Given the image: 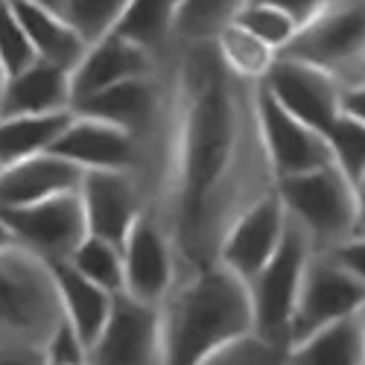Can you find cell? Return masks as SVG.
Returning a JSON list of instances; mask_svg holds the SVG:
<instances>
[{
	"instance_id": "obj_35",
	"label": "cell",
	"mask_w": 365,
	"mask_h": 365,
	"mask_svg": "<svg viewBox=\"0 0 365 365\" xmlns=\"http://www.w3.org/2000/svg\"><path fill=\"white\" fill-rule=\"evenodd\" d=\"M330 255L336 257L354 278H359V281L365 284V237H351V240H345L342 246H336Z\"/></svg>"
},
{
	"instance_id": "obj_17",
	"label": "cell",
	"mask_w": 365,
	"mask_h": 365,
	"mask_svg": "<svg viewBox=\"0 0 365 365\" xmlns=\"http://www.w3.org/2000/svg\"><path fill=\"white\" fill-rule=\"evenodd\" d=\"M164 62H158L155 56H149L146 50H140L123 38L106 36L97 44H88L76 68L71 71L73 103H79L91 94H100V91H106L117 82L158 73L164 68Z\"/></svg>"
},
{
	"instance_id": "obj_14",
	"label": "cell",
	"mask_w": 365,
	"mask_h": 365,
	"mask_svg": "<svg viewBox=\"0 0 365 365\" xmlns=\"http://www.w3.org/2000/svg\"><path fill=\"white\" fill-rule=\"evenodd\" d=\"M164 108H167L164 68L158 73H152V76L117 82V85L100 91V94H91V97L73 103V114L106 120V123L120 126V129L132 132L135 138L146 140L152 149H155V138H158L161 120H164Z\"/></svg>"
},
{
	"instance_id": "obj_27",
	"label": "cell",
	"mask_w": 365,
	"mask_h": 365,
	"mask_svg": "<svg viewBox=\"0 0 365 365\" xmlns=\"http://www.w3.org/2000/svg\"><path fill=\"white\" fill-rule=\"evenodd\" d=\"M65 263L91 284H97L114 295L123 292V257H120V246H114V242L85 234Z\"/></svg>"
},
{
	"instance_id": "obj_2",
	"label": "cell",
	"mask_w": 365,
	"mask_h": 365,
	"mask_svg": "<svg viewBox=\"0 0 365 365\" xmlns=\"http://www.w3.org/2000/svg\"><path fill=\"white\" fill-rule=\"evenodd\" d=\"M158 310L164 365H199L255 327L249 287L220 263L181 275Z\"/></svg>"
},
{
	"instance_id": "obj_32",
	"label": "cell",
	"mask_w": 365,
	"mask_h": 365,
	"mask_svg": "<svg viewBox=\"0 0 365 365\" xmlns=\"http://www.w3.org/2000/svg\"><path fill=\"white\" fill-rule=\"evenodd\" d=\"M33 62H36V50L12 9V0H0V68H4L9 79Z\"/></svg>"
},
{
	"instance_id": "obj_38",
	"label": "cell",
	"mask_w": 365,
	"mask_h": 365,
	"mask_svg": "<svg viewBox=\"0 0 365 365\" xmlns=\"http://www.w3.org/2000/svg\"><path fill=\"white\" fill-rule=\"evenodd\" d=\"M356 190V234L354 237H365V175L359 178Z\"/></svg>"
},
{
	"instance_id": "obj_8",
	"label": "cell",
	"mask_w": 365,
	"mask_h": 365,
	"mask_svg": "<svg viewBox=\"0 0 365 365\" xmlns=\"http://www.w3.org/2000/svg\"><path fill=\"white\" fill-rule=\"evenodd\" d=\"M0 225L15 246L36 255L47 266L65 263L88 234L79 193L53 196L24 207H4Z\"/></svg>"
},
{
	"instance_id": "obj_12",
	"label": "cell",
	"mask_w": 365,
	"mask_h": 365,
	"mask_svg": "<svg viewBox=\"0 0 365 365\" xmlns=\"http://www.w3.org/2000/svg\"><path fill=\"white\" fill-rule=\"evenodd\" d=\"M260 88L319 135H327L330 126L336 123V117L342 114V82L316 65L301 62V58L278 56V62L272 65Z\"/></svg>"
},
{
	"instance_id": "obj_3",
	"label": "cell",
	"mask_w": 365,
	"mask_h": 365,
	"mask_svg": "<svg viewBox=\"0 0 365 365\" xmlns=\"http://www.w3.org/2000/svg\"><path fill=\"white\" fill-rule=\"evenodd\" d=\"M62 322L50 266L15 242L0 249V339L44 345Z\"/></svg>"
},
{
	"instance_id": "obj_19",
	"label": "cell",
	"mask_w": 365,
	"mask_h": 365,
	"mask_svg": "<svg viewBox=\"0 0 365 365\" xmlns=\"http://www.w3.org/2000/svg\"><path fill=\"white\" fill-rule=\"evenodd\" d=\"M73 111L71 71L36 58L29 68L9 76L0 91V117Z\"/></svg>"
},
{
	"instance_id": "obj_42",
	"label": "cell",
	"mask_w": 365,
	"mask_h": 365,
	"mask_svg": "<svg viewBox=\"0 0 365 365\" xmlns=\"http://www.w3.org/2000/svg\"><path fill=\"white\" fill-rule=\"evenodd\" d=\"M354 82H365V65H362V71H359V76H356Z\"/></svg>"
},
{
	"instance_id": "obj_18",
	"label": "cell",
	"mask_w": 365,
	"mask_h": 365,
	"mask_svg": "<svg viewBox=\"0 0 365 365\" xmlns=\"http://www.w3.org/2000/svg\"><path fill=\"white\" fill-rule=\"evenodd\" d=\"M85 170L58 158L56 152L18 161L0 170V210L4 207H24L53 196L79 193Z\"/></svg>"
},
{
	"instance_id": "obj_41",
	"label": "cell",
	"mask_w": 365,
	"mask_h": 365,
	"mask_svg": "<svg viewBox=\"0 0 365 365\" xmlns=\"http://www.w3.org/2000/svg\"><path fill=\"white\" fill-rule=\"evenodd\" d=\"M359 324H362V336H365V307L359 310Z\"/></svg>"
},
{
	"instance_id": "obj_7",
	"label": "cell",
	"mask_w": 365,
	"mask_h": 365,
	"mask_svg": "<svg viewBox=\"0 0 365 365\" xmlns=\"http://www.w3.org/2000/svg\"><path fill=\"white\" fill-rule=\"evenodd\" d=\"M365 307V284L333 257L330 252H313L304 269L298 301L289 322V348L304 342L322 327L356 316Z\"/></svg>"
},
{
	"instance_id": "obj_11",
	"label": "cell",
	"mask_w": 365,
	"mask_h": 365,
	"mask_svg": "<svg viewBox=\"0 0 365 365\" xmlns=\"http://www.w3.org/2000/svg\"><path fill=\"white\" fill-rule=\"evenodd\" d=\"M88 362L91 365H164L161 310L117 292L103 333L88 345Z\"/></svg>"
},
{
	"instance_id": "obj_13",
	"label": "cell",
	"mask_w": 365,
	"mask_h": 365,
	"mask_svg": "<svg viewBox=\"0 0 365 365\" xmlns=\"http://www.w3.org/2000/svg\"><path fill=\"white\" fill-rule=\"evenodd\" d=\"M79 199L88 234L120 246L149 207V185L140 173L88 170L79 185Z\"/></svg>"
},
{
	"instance_id": "obj_45",
	"label": "cell",
	"mask_w": 365,
	"mask_h": 365,
	"mask_svg": "<svg viewBox=\"0 0 365 365\" xmlns=\"http://www.w3.org/2000/svg\"><path fill=\"white\" fill-rule=\"evenodd\" d=\"M289 365H292V362H289Z\"/></svg>"
},
{
	"instance_id": "obj_4",
	"label": "cell",
	"mask_w": 365,
	"mask_h": 365,
	"mask_svg": "<svg viewBox=\"0 0 365 365\" xmlns=\"http://www.w3.org/2000/svg\"><path fill=\"white\" fill-rule=\"evenodd\" d=\"M275 193L313 252H333L356 234V190L336 164L281 178Z\"/></svg>"
},
{
	"instance_id": "obj_31",
	"label": "cell",
	"mask_w": 365,
	"mask_h": 365,
	"mask_svg": "<svg viewBox=\"0 0 365 365\" xmlns=\"http://www.w3.org/2000/svg\"><path fill=\"white\" fill-rule=\"evenodd\" d=\"M199 365H289V351L260 339L257 333H246L205 356Z\"/></svg>"
},
{
	"instance_id": "obj_25",
	"label": "cell",
	"mask_w": 365,
	"mask_h": 365,
	"mask_svg": "<svg viewBox=\"0 0 365 365\" xmlns=\"http://www.w3.org/2000/svg\"><path fill=\"white\" fill-rule=\"evenodd\" d=\"M214 47L222 58V65L240 76V79H246V82H255L260 85L266 79V73L272 71V65L278 62V56L266 41H260L257 36H252L246 26H240V24H228L222 33L214 38Z\"/></svg>"
},
{
	"instance_id": "obj_5",
	"label": "cell",
	"mask_w": 365,
	"mask_h": 365,
	"mask_svg": "<svg viewBox=\"0 0 365 365\" xmlns=\"http://www.w3.org/2000/svg\"><path fill=\"white\" fill-rule=\"evenodd\" d=\"M310 257H313V242L289 220L275 257H272L260 269V275L249 284L252 319H255L252 333H257L260 339L281 345L287 351H289L292 310H295L301 278H304V269H307Z\"/></svg>"
},
{
	"instance_id": "obj_34",
	"label": "cell",
	"mask_w": 365,
	"mask_h": 365,
	"mask_svg": "<svg viewBox=\"0 0 365 365\" xmlns=\"http://www.w3.org/2000/svg\"><path fill=\"white\" fill-rule=\"evenodd\" d=\"M0 365H44V345L0 339Z\"/></svg>"
},
{
	"instance_id": "obj_1",
	"label": "cell",
	"mask_w": 365,
	"mask_h": 365,
	"mask_svg": "<svg viewBox=\"0 0 365 365\" xmlns=\"http://www.w3.org/2000/svg\"><path fill=\"white\" fill-rule=\"evenodd\" d=\"M155 138L149 210L173 240L181 275L214 266L231 225L275 190L257 88L234 76L214 41H175Z\"/></svg>"
},
{
	"instance_id": "obj_44",
	"label": "cell",
	"mask_w": 365,
	"mask_h": 365,
	"mask_svg": "<svg viewBox=\"0 0 365 365\" xmlns=\"http://www.w3.org/2000/svg\"><path fill=\"white\" fill-rule=\"evenodd\" d=\"M175 4H181V0H175Z\"/></svg>"
},
{
	"instance_id": "obj_10",
	"label": "cell",
	"mask_w": 365,
	"mask_h": 365,
	"mask_svg": "<svg viewBox=\"0 0 365 365\" xmlns=\"http://www.w3.org/2000/svg\"><path fill=\"white\" fill-rule=\"evenodd\" d=\"M120 257H123V295L161 307L178 284L181 269L170 234L149 207L120 242Z\"/></svg>"
},
{
	"instance_id": "obj_43",
	"label": "cell",
	"mask_w": 365,
	"mask_h": 365,
	"mask_svg": "<svg viewBox=\"0 0 365 365\" xmlns=\"http://www.w3.org/2000/svg\"><path fill=\"white\" fill-rule=\"evenodd\" d=\"M4 82H6V73H4V68H0V91H4Z\"/></svg>"
},
{
	"instance_id": "obj_16",
	"label": "cell",
	"mask_w": 365,
	"mask_h": 365,
	"mask_svg": "<svg viewBox=\"0 0 365 365\" xmlns=\"http://www.w3.org/2000/svg\"><path fill=\"white\" fill-rule=\"evenodd\" d=\"M257 108H260L263 146L272 173H275V181L333 164L324 135L304 126L278 100H272L263 88H257Z\"/></svg>"
},
{
	"instance_id": "obj_30",
	"label": "cell",
	"mask_w": 365,
	"mask_h": 365,
	"mask_svg": "<svg viewBox=\"0 0 365 365\" xmlns=\"http://www.w3.org/2000/svg\"><path fill=\"white\" fill-rule=\"evenodd\" d=\"M234 24L246 26L252 36H257L260 41H266L275 53H284L289 47V41L295 38V33L301 29L298 21L289 18L284 9L260 4V0H252V4L242 6V12L234 18Z\"/></svg>"
},
{
	"instance_id": "obj_9",
	"label": "cell",
	"mask_w": 365,
	"mask_h": 365,
	"mask_svg": "<svg viewBox=\"0 0 365 365\" xmlns=\"http://www.w3.org/2000/svg\"><path fill=\"white\" fill-rule=\"evenodd\" d=\"M58 158L76 164L79 170H117V173H140L152 178V161H155V149L146 140L135 138L132 132L111 126L106 120L73 114V120L58 135L53 149Z\"/></svg>"
},
{
	"instance_id": "obj_15",
	"label": "cell",
	"mask_w": 365,
	"mask_h": 365,
	"mask_svg": "<svg viewBox=\"0 0 365 365\" xmlns=\"http://www.w3.org/2000/svg\"><path fill=\"white\" fill-rule=\"evenodd\" d=\"M287 222H289L287 210H284L278 193L272 190L231 225V231L225 234L222 246H220L217 263L225 266L228 272H234V275L249 287L260 275V269L275 257L281 240L287 234Z\"/></svg>"
},
{
	"instance_id": "obj_24",
	"label": "cell",
	"mask_w": 365,
	"mask_h": 365,
	"mask_svg": "<svg viewBox=\"0 0 365 365\" xmlns=\"http://www.w3.org/2000/svg\"><path fill=\"white\" fill-rule=\"evenodd\" d=\"M292 365H365V336L359 313L333 322L289 348Z\"/></svg>"
},
{
	"instance_id": "obj_22",
	"label": "cell",
	"mask_w": 365,
	"mask_h": 365,
	"mask_svg": "<svg viewBox=\"0 0 365 365\" xmlns=\"http://www.w3.org/2000/svg\"><path fill=\"white\" fill-rule=\"evenodd\" d=\"M175 0H129L120 21L114 24L111 36L123 38L158 62L173 53L175 47Z\"/></svg>"
},
{
	"instance_id": "obj_23",
	"label": "cell",
	"mask_w": 365,
	"mask_h": 365,
	"mask_svg": "<svg viewBox=\"0 0 365 365\" xmlns=\"http://www.w3.org/2000/svg\"><path fill=\"white\" fill-rule=\"evenodd\" d=\"M71 120L73 111L0 117V170L50 152Z\"/></svg>"
},
{
	"instance_id": "obj_37",
	"label": "cell",
	"mask_w": 365,
	"mask_h": 365,
	"mask_svg": "<svg viewBox=\"0 0 365 365\" xmlns=\"http://www.w3.org/2000/svg\"><path fill=\"white\" fill-rule=\"evenodd\" d=\"M339 111L345 117L359 120V123L365 126V82H348V85H342Z\"/></svg>"
},
{
	"instance_id": "obj_29",
	"label": "cell",
	"mask_w": 365,
	"mask_h": 365,
	"mask_svg": "<svg viewBox=\"0 0 365 365\" xmlns=\"http://www.w3.org/2000/svg\"><path fill=\"white\" fill-rule=\"evenodd\" d=\"M126 4L129 0H68L62 18L76 29L85 44H97L100 38L111 36Z\"/></svg>"
},
{
	"instance_id": "obj_36",
	"label": "cell",
	"mask_w": 365,
	"mask_h": 365,
	"mask_svg": "<svg viewBox=\"0 0 365 365\" xmlns=\"http://www.w3.org/2000/svg\"><path fill=\"white\" fill-rule=\"evenodd\" d=\"M260 4H269V6L284 9L289 18L298 21V26H304L307 21H313L322 9H327L333 0H260Z\"/></svg>"
},
{
	"instance_id": "obj_21",
	"label": "cell",
	"mask_w": 365,
	"mask_h": 365,
	"mask_svg": "<svg viewBox=\"0 0 365 365\" xmlns=\"http://www.w3.org/2000/svg\"><path fill=\"white\" fill-rule=\"evenodd\" d=\"M12 9L24 26L29 44L36 50V58L58 65V68H68V71L76 68L88 44L76 36V29L62 15L29 4V0H12Z\"/></svg>"
},
{
	"instance_id": "obj_6",
	"label": "cell",
	"mask_w": 365,
	"mask_h": 365,
	"mask_svg": "<svg viewBox=\"0 0 365 365\" xmlns=\"http://www.w3.org/2000/svg\"><path fill=\"white\" fill-rule=\"evenodd\" d=\"M281 56L316 65L342 85L354 82L365 65V0H333L298 29Z\"/></svg>"
},
{
	"instance_id": "obj_33",
	"label": "cell",
	"mask_w": 365,
	"mask_h": 365,
	"mask_svg": "<svg viewBox=\"0 0 365 365\" xmlns=\"http://www.w3.org/2000/svg\"><path fill=\"white\" fill-rule=\"evenodd\" d=\"M44 365H91L88 348L68 327V322L58 324V330L44 342Z\"/></svg>"
},
{
	"instance_id": "obj_39",
	"label": "cell",
	"mask_w": 365,
	"mask_h": 365,
	"mask_svg": "<svg viewBox=\"0 0 365 365\" xmlns=\"http://www.w3.org/2000/svg\"><path fill=\"white\" fill-rule=\"evenodd\" d=\"M29 4L44 6V9H50V12H58V15H62V12H65V4H68V0H29Z\"/></svg>"
},
{
	"instance_id": "obj_28",
	"label": "cell",
	"mask_w": 365,
	"mask_h": 365,
	"mask_svg": "<svg viewBox=\"0 0 365 365\" xmlns=\"http://www.w3.org/2000/svg\"><path fill=\"white\" fill-rule=\"evenodd\" d=\"M330 158L342 170V175L356 187L359 178L365 175V126L354 117L339 114L336 123L324 135Z\"/></svg>"
},
{
	"instance_id": "obj_20",
	"label": "cell",
	"mask_w": 365,
	"mask_h": 365,
	"mask_svg": "<svg viewBox=\"0 0 365 365\" xmlns=\"http://www.w3.org/2000/svg\"><path fill=\"white\" fill-rule=\"evenodd\" d=\"M50 275L56 284L62 319L79 336V342L88 348L103 333V327L111 316L114 292L91 284L88 278L79 275V272H73L68 263H50Z\"/></svg>"
},
{
	"instance_id": "obj_40",
	"label": "cell",
	"mask_w": 365,
	"mask_h": 365,
	"mask_svg": "<svg viewBox=\"0 0 365 365\" xmlns=\"http://www.w3.org/2000/svg\"><path fill=\"white\" fill-rule=\"evenodd\" d=\"M9 242H12V240H9V234L4 231V225H0V249H4V246H9Z\"/></svg>"
},
{
	"instance_id": "obj_26",
	"label": "cell",
	"mask_w": 365,
	"mask_h": 365,
	"mask_svg": "<svg viewBox=\"0 0 365 365\" xmlns=\"http://www.w3.org/2000/svg\"><path fill=\"white\" fill-rule=\"evenodd\" d=\"M252 0H181L175 9V41H214Z\"/></svg>"
}]
</instances>
